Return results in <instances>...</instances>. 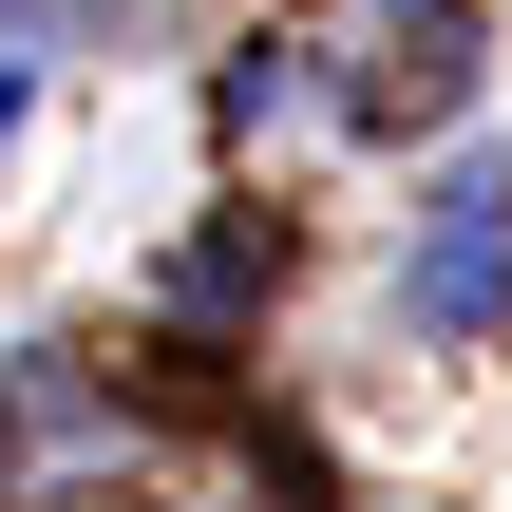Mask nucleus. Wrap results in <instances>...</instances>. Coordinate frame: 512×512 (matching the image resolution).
<instances>
[{
    "mask_svg": "<svg viewBox=\"0 0 512 512\" xmlns=\"http://www.w3.org/2000/svg\"><path fill=\"white\" fill-rule=\"evenodd\" d=\"M399 304H418V342H494L512 323V152H456V171H437Z\"/></svg>",
    "mask_w": 512,
    "mask_h": 512,
    "instance_id": "nucleus-1",
    "label": "nucleus"
},
{
    "mask_svg": "<svg viewBox=\"0 0 512 512\" xmlns=\"http://www.w3.org/2000/svg\"><path fill=\"white\" fill-rule=\"evenodd\" d=\"M380 19H399V38H418V76H437V0H380Z\"/></svg>",
    "mask_w": 512,
    "mask_h": 512,
    "instance_id": "nucleus-2",
    "label": "nucleus"
},
{
    "mask_svg": "<svg viewBox=\"0 0 512 512\" xmlns=\"http://www.w3.org/2000/svg\"><path fill=\"white\" fill-rule=\"evenodd\" d=\"M0 133H19V76H0Z\"/></svg>",
    "mask_w": 512,
    "mask_h": 512,
    "instance_id": "nucleus-3",
    "label": "nucleus"
},
{
    "mask_svg": "<svg viewBox=\"0 0 512 512\" xmlns=\"http://www.w3.org/2000/svg\"><path fill=\"white\" fill-rule=\"evenodd\" d=\"M0 19H38V0H0Z\"/></svg>",
    "mask_w": 512,
    "mask_h": 512,
    "instance_id": "nucleus-4",
    "label": "nucleus"
}]
</instances>
